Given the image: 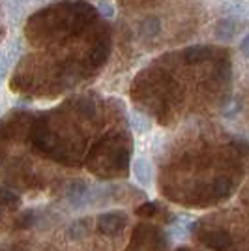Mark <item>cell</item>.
Wrapping results in <instances>:
<instances>
[{
  "label": "cell",
  "mask_w": 249,
  "mask_h": 251,
  "mask_svg": "<svg viewBox=\"0 0 249 251\" xmlns=\"http://www.w3.org/2000/svg\"><path fill=\"white\" fill-rule=\"evenodd\" d=\"M244 25H246V21H242L238 17L225 15V17L219 19V23L216 25V38L223 43H230L238 36L240 28H242Z\"/></svg>",
  "instance_id": "cell-1"
},
{
  "label": "cell",
  "mask_w": 249,
  "mask_h": 251,
  "mask_svg": "<svg viewBox=\"0 0 249 251\" xmlns=\"http://www.w3.org/2000/svg\"><path fill=\"white\" fill-rule=\"evenodd\" d=\"M125 216L124 214H103L98 220V230L103 234H116L118 230L124 227Z\"/></svg>",
  "instance_id": "cell-2"
},
{
  "label": "cell",
  "mask_w": 249,
  "mask_h": 251,
  "mask_svg": "<svg viewBox=\"0 0 249 251\" xmlns=\"http://www.w3.org/2000/svg\"><path fill=\"white\" fill-rule=\"evenodd\" d=\"M36 2H42V0H36Z\"/></svg>",
  "instance_id": "cell-10"
},
{
  "label": "cell",
  "mask_w": 249,
  "mask_h": 251,
  "mask_svg": "<svg viewBox=\"0 0 249 251\" xmlns=\"http://www.w3.org/2000/svg\"><path fill=\"white\" fill-rule=\"evenodd\" d=\"M133 175L141 186H150L152 184V163L145 157H137L133 163Z\"/></svg>",
  "instance_id": "cell-3"
},
{
  "label": "cell",
  "mask_w": 249,
  "mask_h": 251,
  "mask_svg": "<svg viewBox=\"0 0 249 251\" xmlns=\"http://www.w3.org/2000/svg\"><path fill=\"white\" fill-rule=\"evenodd\" d=\"M230 189H232V184H230V180H227V178H218L214 182V193L218 197H227L228 193H230Z\"/></svg>",
  "instance_id": "cell-7"
},
{
  "label": "cell",
  "mask_w": 249,
  "mask_h": 251,
  "mask_svg": "<svg viewBox=\"0 0 249 251\" xmlns=\"http://www.w3.org/2000/svg\"><path fill=\"white\" fill-rule=\"evenodd\" d=\"M100 10L103 11V13H107V17H113L114 10H113V6H111L109 2H101V4H100Z\"/></svg>",
  "instance_id": "cell-9"
},
{
  "label": "cell",
  "mask_w": 249,
  "mask_h": 251,
  "mask_svg": "<svg viewBox=\"0 0 249 251\" xmlns=\"http://www.w3.org/2000/svg\"><path fill=\"white\" fill-rule=\"evenodd\" d=\"M131 126H133L135 133H146L150 129V120L146 116L139 115V113H133L131 115Z\"/></svg>",
  "instance_id": "cell-6"
},
{
  "label": "cell",
  "mask_w": 249,
  "mask_h": 251,
  "mask_svg": "<svg viewBox=\"0 0 249 251\" xmlns=\"http://www.w3.org/2000/svg\"><path fill=\"white\" fill-rule=\"evenodd\" d=\"M210 54H212V49L206 47V45H193V47H189V49L184 51V58H186V62L195 64L206 60Z\"/></svg>",
  "instance_id": "cell-4"
},
{
  "label": "cell",
  "mask_w": 249,
  "mask_h": 251,
  "mask_svg": "<svg viewBox=\"0 0 249 251\" xmlns=\"http://www.w3.org/2000/svg\"><path fill=\"white\" fill-rule=\"evenodd\" d=\"M240 51H242V54H244L246 58H249V34L242 40V43H240Z\"/></svg>",
  "instance_id": "cell-8"
},
{
  "label": "cell",
  "mask_w": 249,
  "mask_h": 251,
  "mask_svg": "<svg viewBox=\"0 0 249 251\" xmlns=\"http://www.w3.org/2000/svg\"><path fill=\"white\" fill-rule=\"evenodd\" d=\"M159 32H161V23H159V19H157V17H150V19H146V21L141 25L139 36H141L143 40H152V38H156Z\"/></svg>",
  "instance_id": "cell-5"
}]
</instances>
